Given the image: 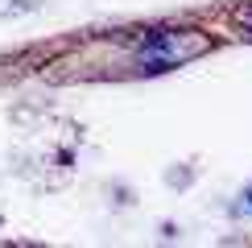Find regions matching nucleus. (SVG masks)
I'll return each instance as SVG.
<instances>
[{
	"mask_svg": "<svg viewBox=\"0 0 252 248\" xmlns=\"http://www.w3.org/2000/svg\"><path fill=\"white\" fill-rule=\"evenodd\" d=\"M207 41L198 29H157V33L141 46V66L145 70H170V66H182L198 54H207Z\"/></svg>",
	"mask_w": 252,
	"mask_h": 248,
	"instance_id": "nucleus-1",
	"label": "nucleus"
},
{
	"mask_svg": "<svg viewBox=\"0 0 252 248\" xmlns=\"http://www.w3.org/2000/svg\"><path fill=\"white\" fill-rule=\"evenodd\" d=\"M244 199H248V207H252V190H248V194H244Z\"/></svg>",
	"mask_w": 252,
	"mask_h": 248,
	"instance_id": "nucleus-3",
	"label": "nucleus"
},
{
	"mask_svg": "<svg viewBox=\"0 0 252 248\" xmlns=\"http://www.w3.org/2000/svg\"><path fill=\"white\" fill-rule=\"evenodd\" d=\"M236 17H240V21H244V25L252 29V8H240V13H236Z\"/></svg>",
	"mask_w": 252,
	"mask_h": 248,
	"instance_id": "nucleus-2",
	"label": "nucleus"
}]
</instances>
